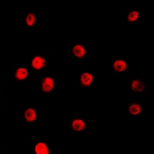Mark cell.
<instances>
[{
	"mask_svg": "<svg viewBox=\"0 0 154 154\" xmlns=\"http://www.w3.org/2000/svg\"><path fill=\"white\" fill-rule=\"evenodd\" d=\"M54 86V83L51 78H46L43 82V89L45 92H50Z\"/></svg>",
	"mask_w": 154,
	"mask_h": 154,
	"instance_id": "obj_1",
	"label": "cell"
},
{
	"mask_svg": "<svg viewBox=\"0 0 154 154\" xmlns=\"http://www.w3.org/2000/svg\"><path fill=\"white\" fill-rule=\"evenodd\" d=\"M35 152L37 154H49L50 152H49L48 147L46 146V145L45 143H39L37 145L35 146Z\"/></svg>",
	"mask_w": 154,
	"mask_h": 154,
	"instance_id": "obj_2",
	"label": "cell"
},
{
	"mask_svg": "<svg viewBox=\"0 0 154 154\" xmlns=\"http://www.w3.org/2000/svg\"><path fill=\"white\" fill-rule=\"evenodd\" d=\"M44 65H45L44 59L39 56L35 57V58L33 59V61H32V66L36 69H41V68L44 66Z\"/></svg>",
	"mask_w": 154,
	"mask_h": 154,
	"instance_id": "obj_3",
	"label": "cell"
},
{
	"mask_svg": "<svg viewBox=\"0 0 154 154\" xmlns=\"http://www.w3.org/2000/svg\"><path fill=\"white\" fill-rule=\"evenodd\" d=\"M114 69L117 71V72H123L126 70V64L124 61L118 60L115 62L114 63Z\"/></svg>",
	"mask_w": 154,
	"mask_h": 154,
	"instance_id": "obj_4",
	"label": "cell"
},
{
	"mask_svg": "<svg viewBox=\"0 0 154 154\" xmlns=\"http://www.w3.org/2000/svg\"><path fill=\"white\" fill-rule=\"evenodd\" d=\"M73 128L75 130H77V131H80V130H83L85 127V123L83 120H80V119H76V120L73 121Z\"/></svg>",
	"mask_w": 154,
	"mask_h": 154,
	"instance_id": "obj_5",
	"label": "cell"
},
{
	"mask_svg": "<svg viewBox=\"0 0 154 154\" xmlns=\"http://www.w3.org/2000/svg\"><path fill=\"white\" fill-rule=\"evenodd\" d=\"M92 76L89 73H84L81 76V81L85 86H89L92 83Z\"/></svg>",
	"mask_w": 154,
	"mask_h": 154,
	"instance_id": "obj_6",
	"label": "cell"
},
{
	"mask_svg": "<svg viewBox=\"0 0 154 154\" xmlns=\"http://www.w3.org/2000/svg\"><path fill=\"white\" fill-rule=\"evenodd\" d=\"M73 53L76 56L81 58L85 55V50L81 46H76L73 48Z\"/></svg>",
	"mask_w": 154,
	"mask_h": 154,
	"instance_id": "obj_7",
	"label": "cell"
},
{
	"mask_svg": "<svg viewBox=\"0 0 154 154\" xmlns=\"http://www.w3.org/2000/svg\"><path fill=\"white\" fill-rule=\"evenodd\" d=\"M25 117L27 121H34L35 119V112L32 109H29L26 111Z\"/></svg>",
	"mask_w": 154,
	"mask_h": 154,
	"instance_id": "obj_8",
	"label": "cell"
},
{
	"mask_svg": "<svg viewBox=\"0 0 154 154\" xmlns=\"http://www.w3.org/2000/svg\"><path fill=\"white\" fill-rule=\"evenodd\" d=\"M132 89L136 92H141L142 90H143L144 85L141 82L133 81L132 83Z\"/></svg>",
	"mask_w": 154,
	"mask_h": 154,
	"instance_id": "obj_9",
	"label": "cell"
},
{
	"mask_svg": "<svg viewBox=\"0 0 154 154\" xmlns=\"http://www.w3.org/2000/svg\"><path fill=\"white\" fill-rule=\"evenodd\" d=\"M28 72L26 69H19L16 73V77L19 80H24L26 78Z\"/></svg>",
	"mask_w": 154,
	"mask_h": 154,
	"instance_id": "obj_10",
	"label": "cell"
},
{
	"mask_svg": "<svg viewBox=\"0 0 154 154\" xmlns=\"http://www.w3.org/2000/svg\"><path fill=\"white\" fill-rule=\"evenodd\" d=\"M129 112H130V113L133 114V115L139 114L140 112V106H138V105H132L129 107Z\"/></svg>",
	"mask_w": 154,
	"mask_h": 154,
	"instance_id": "obj_11",
	"label": "cell"
},
{
	"mask_svg": "<svg viewBox=\"0 0 154 154\" xmlns=\"http://www.w3.org/2000/svg\"><path fill=\"white\" fill-rule=\"evenodd\" d=\"M26 23L29 26L33 25V23H35V16H34V15L32 13H30V14H29L27 16Z\"/></svg>",
	"mask_w": 154,
	"mask_h": 154,
	"instance_id": "obj_12",
	"label": "cell"
},
{
	"mask_svg": "<svg viewBox=\"0 0 154 154\" xmlns=\"http://www.w3.org/2000/svg\"><path fill=\"white\" fill-rule=\"evenodd\" d=\"M139 14L137 12H132L129 15V20L131 22L136 21L138 19Z\"/></svg>",
	"mask_w": 154,
	"mask_h": 154,
	"instance_id": "obj_13",
	"label": "cell"
}]
</instances>
